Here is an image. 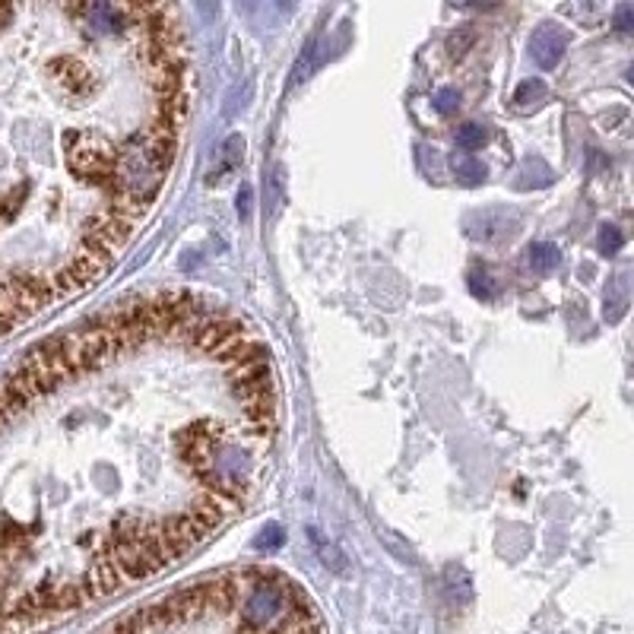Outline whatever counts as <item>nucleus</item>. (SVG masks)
Masks as SVG:
<instances>
[{
  "mask_svg": "<svg viewBox=\"0 0 634 634\" xmlns=\"http://www.w3.org/2000/svg\"><path fill=\"white\" fill-rule=\"evenodd\" d=\"M568 48V35L558 29V26H539L533 32L530 39V51H533V61L543 67V70H552L558 67V61H562V54Z\"/></svg>",
  "mask_w": 634,
  "mask_h": 634,
  "instance_id": "1",
  "label": "nucleus"
},
{
  "mask_svg": "<svg viewBox=\"0 0 634 634\" xmlns=\"http://www.w3.org/2000/svg\"><path fill=\"white\" fill-rule=\"evenodd\" d=\"M628 302H631V286H628V276L619 273L609 279L606 286V308H603V317L609 324H619L625 311H628Z\"/></svg>",
  "mask_w": 634,
  "mask_h": 634,
  "instance_id": "2",
  "label": "nucleus"
},
{
  "mask_svg": "<svg viewBox=\"0 0 634 634\" xmlns=\"http://www.w3.org/2000/svg\"><path fill=\"white\" fill-rule=\"evenodd\" d=\"M451 169H454V175L460 178V181H466V184H479L482 178H486V165H482L476 156H470V153H454L451 156Z\"/></svg>",
  "mask_w": 634,
  "mask_h": 634,
  "instance_id": "3",
  "label": "nucleus"
},
{
  "mask_svg": "<svg viewBox=\"0 0 634 634\" xmlns=\"http://www.w3.org/2000/svg\"><path fill=\"white\" fill-rule=\"evenodd\" d=\"M558 260H562V254H558L552 241H533L530 245V267L536 273H552L558 267Z\"/></svg>",
  "mask_w": 634,
  "mask_h": 634,
  "instance_id": "4",
  "label": "nucleus"
},
{
  "mask_svg": "<svg viewBox=\"0 0 634 634\" xmlns=\"http://www.w3.org/2000/svg\"><path fill=\"white\" fill-rule=\"evenodd\" d=\"M543 99H546V83L527 80V83H520L517 92H514V108L517 111H530V108H536Z\"/></svg>",
  "mask_w": 634,
  "mask_h": 634,
  "instance_id": "5",
  "label": "nucleus"
},
{
  "mask_svg": "<svg viewBox=\"0 0 634 634\" xmlns=\"http://www.w3.org/2000/svg\"><path fill=\"white\" fill-rule=\"evenodd\" d=\"M489 143V130L482 124H460L457 127V146L463 153H473V149H482Z\"/></svg>",
  "mask_w": 634,
  "mask_h": 634,
  "instance_id": "6",
  "label": "nucleus"
},
{
  "mask_svg": "<svg viewBox=\"0 0 634 634\" xmlns=\"http://www.w3.org/2000/svg\"><path fill=\"white\" fill-rule=\"evenodd\" d=\"M308 536L314 539L317 555L324 558V565H327L330 571H343V568H346V562H343V552H340V549H333V546L327 543V539H321V533H317V530H311Z\"/></svg>",
  "mask_w": 634,
  "mask_h": 634,
  "instance_id": "7",
  "label": "nucleus"
},
{
  "mask_svg": "<svg viewBox=\"0 0 634 634\" xmlns=\"http://www.w3.org/2000/svg\"><path fill=\"white\" fill-rule=\"evenodd\" d=\"M283 543H286L283 527H279V524H267V527H264V533L257 536V543H254V546H257L260 552H276Z\"/></svg>",
  "mask_w": 634,
  "mask_h": 634,
  "instance_id": "8",
  "label": "nucleus"
},
{
  "mask_svg": "<svg viewBox=\"0 0 634 634\" xmlns=\"http://www.w3.org/2000/svg\"><path fill=\"white\" fill-rule=\"evenodd\" d=\"M435 108L441 111V115H454V111L460 108V89L454 86H441L435 92Z\"/></svg>",
  "mask_w": 634,
  "mask_h": 634,
  "instance_id": "9",
  "label": "nucleus"
},
{
  "mask_svg": "<svg viewBox=\"0 0 634 634\" xmlns=\"http://www.w3.org/2000/svg\"><path fill=\"white\" fill-rule=\"evenodd\" d=\"M314 61H317V42H314V45H308V48H305V54H302V58H298V64H295V73H292V83H295V86H298V83H305V80L311 77Z\"/></svg>",
  "mask_w": 634,
  "mask_h": 634,
  "instance_id": "10",
  "label": "nucleus"
},
{
  "mask_svg": "<svg viewBox=\"0 0 634 634\" xmlns=\"http://www.w3.org/2000/svg\"><path fill=\"white\" fill-rule=\"evenodd\" d=\"M600 254H606V257H612V254H619V248H622V232L615 229V226H600Z\"/></svg>",
  "mask_w": 634,
  "mask_h": 634,
  "instance_id": "11",
  "label": "nucleus"
},
{
  "mask_svg": "<svg viewBox=\"0 0 634 634\" xmlns=\"http://www.w3.org/2000/svg\"><path fill=\"white\" fill-rule=\"evenodd\" d=\"M470 292H473L476 298H482V302H486V298H492V295H495L492 276L482 273V270H473V273H470Z\"/></svg>",
  "mask_w": 634,
  "mask_h": 634,
  "instance_id": "12",
  "label": "nucleus"
},
{
  "mask_svg": "<svg viewBox=\"0 0 634 634\" xmlns=\"http://www.w3.org/2000/svg\"><path fill=\"white\" fill-rule=\"evenodd\" d=\"M612 23H615V29H619V32L634 35V7H619V10H615V16H612Z\"/></svg>",
  "mask_w": 634,
  "mask_h": 634,
  "instance_id": "13",
  "label": "nucleus"
},
{
  "mask_svg": "<svg viewBox=\"0 0 634 634\" xmlns=\"http://www.w3.org/2000/svg\"><path fill=\"white\" fill-rule=\"evenodd\" d=\"M470 45H473V32H454L451 42H447V51H451V58H460Z\"/></svg>",
  "mask_w": 634,
  "mask_h": 634,
  "instance_id": "14",
  "label": "nucleus"
},
{
  "mask_svg": "<svg viewBox=\"0 0 634 634\" xmlns=\"http://www.w3.org/2000/svg\"><path fill=\"white\" fill-rule=\"evenodd\" d=\"M248 213H251V191L241 188V191H238V216L248 219Z\"/></svg>",
  "mask_w": 634,
  "mask_h": 634,
  "instance_id": "15",
  "label": "nucleus"
},
{
  "mask_svg": "<svg viewBox=\"0 0 634 634\" xmlns=\"http://www.w3.org/2000/svg\"><path fill=\"white\" fill-rule=\"evenodd\" d=\"M628 83H631V86H634V64H631V67H628Z\"/></svg>",
  "mask_w": 634,
  "mask_h": 634,
  "instance_id": "16",
  "label": "nucleus"
}]
</instances>
